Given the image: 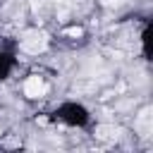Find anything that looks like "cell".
<instances>
[{"instance_id":"obj_1","label":"cell","mask_w":153,"mask_h":153,"mask_svg":"<svg viewBox=\"0 0 153 153\" xmlns=\"http://www.w3.org/2000/svg\"><path fill=\"white\" fill-rule=\"evenodd\" d=\"M48 48V36L41 33V31H29L22 41V50L24 53H31V55H38Z\"/></svg>"},{"instance_id":"obj_2","label":"cell","mask_w":153,"mask_h":153,"mask_svg":"<svg viewBox=\"0 0 153 153\" xmlns=\"http://www.w3.org/2000/svg\"><path fill=\"white\" fill-rule=\"evenodd\" d=\"M24 93H26L29 98H38V96H43V93H45V84H43V79H41L38 74H31V76L24 81Z\"/></svg>"},{"instance_id":"obj_3","label":"cell","mask_w":153,"mask_h":153,"mask_svg":"<svg viewBox=\"0 0 153 153\" xmlns=\"http://www.w3.org/2000/svg\"><path fill=\"white\" fill-rule=\"evenodd\" d=\"M96 136L98 139H117V129L115 127H98L96 129Z\"/></svg>"},{"instance_id":"obj_4","label":"cell","mask_w":153,"mask_h":153,"mask_svg":"<svg viewBox=\"0 0 153 153\" xmlns=\"http://www.w3.org/2000/svg\"><path fill=\"white\" fill-rule=\"evenodd\" d=\"M65 33H67V36H81V29H79V26H72V29H67Z\"/></svg>"},{"instance_id":"obj_5","label":"cell","mask_w":153,"mask_h":153,"mask_svg":"<svg viewBox=\"0 0 153 153\" xmlns=\"http://www.w3.org/2000/svg\"><path fill=\"white\" fill-rule=\"evenodd\" d=\"M31 5H33V7H41V5H43V0H31Z\"/></svg>"}]
</instances>
